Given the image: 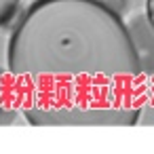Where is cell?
<instances>
[{"mask_svg": "<svg viewBox=\"0 0 154 154\" xmlns=\"http://www.w3.org/2000/svg\"><path fill=\"white\" fill-rule=\"evenodd\" d=\"M21 2L23 0H0V30L13 21V17L17 15Z\"/></svg>", "mask_w": 154, "mask_h": 154, "instance_id": "4", "label": "cell"}, {"mask_svg": "<svg viewBox=\"0 0 154 154\" xmlns=\"http://www.w3.org/2000/svg\"><path fill=\"white\" fill-rule=\"evenodd\" d=\"M21 112V91L9 70L0 68V127L15 122Z\"/></svg>", "mask_w": 154, "mask_h": 154, "instance_id": "3", "label": "cell"}, {"mask_svg": "<svg viewBox=\"0 0 154 154\" xmlns=\"http://www.w3.org/2000/svg\"><path fill=\"white\" fill-rule=\"evenodd\" d=\"M146 15H148L150 23L154 26V0H146Z\"/></svg>", "mask_w": 154, "mask_h": 154, "instance_id": "5", "label": "cell"}, {"mask_svg": "<svg viewBox=\"0 0 154 154\" xmlns=\"http://www.w3.org/2000/svg\"><path fill=\"white\" fill-rule=\"evenodd\" d=\"M127 28L137 53L141 74L146 78H154V26L146 13H135L131 19H127Z\"/></svg>", "mask_w": 154, "mask_h": 154, "instance_id": "2", "label": "cell"}, {"mask_svg": "<svg viewBox=\"0 0 154 154\" xmlns=\"http://www.w3.org/2000/svg\"><path fill=\"white\" fill-rule=\"evenodd\" d=\"M7 70L34 127H133L143 74L120 13L106 0H32L7 45Z\"/></svg>", "mask_w": 154, "mask_h": 154, "instance_id": "1", "label": "cell"}]
</instances>
